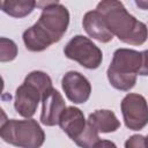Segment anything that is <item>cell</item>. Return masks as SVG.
I'll return each instance as SVG.
<instances>
[{
    "instance_id": "15",
    "label": "cell",
    "mask_w": 148,
    "mask_h": 148,
    "mask_svg": "<svg viewBox=\"0 0 148 148\" xmlns=\"http://www.w3.org/2000/svg\"><path fill=\"white\" fill-rule=\"evenodd\" d=\"M17 56V46L16 44L8 38H0V61H12Z\"/></svg>"
},
{
    "instance_id": "5",
    "label": "cell",
    "mask_w": 148,
    "mask_h": 148,
    "mask_svg": "<svg viewBox=\"0 0 148 148\" xmlns=\"http://www.w3.org/2000/svg\"><path fill=\"white\" fill-rule=\"evenodd\" d=\"M65 56L79 62L81 66L88 69H95L99 67L103 59L101 49L92 43L88 37L77 35L73 37L64 49Z\"/></svg>"
},
{
    "instance_id": "1",
    "label": "cell",
    "mask_w": 148,
    "mask_h": 148,
    "mask_svg": "<svg viewBox=\"0 0 148 148\" xmlns=\"http://www.w3.org/2000/svg\"><path fill=\"white\" fill-rule=\"evenodd\" d=\"M37 7H42L38 21L22 36L25 47L31 52H42L51 44L59 42L69 24L68 9L60 2H37Z\"/></svg>"
},
{
    "instance_id": "18",
    "label": "cell",
    "mask_w": 148,
    "mask_h": 148,
    "mask_svg": "<svg viewBox=\"0 0 148 148\" xmlns=\"http://www.w3.org/2000/svg\"><path fill=\"white\" fill-rule=\"evenodd\" d=\"M94 148H117V146L110 140H99Z\"/></svg>"
},
{
    "instance_id": "14",
    "label": "cell",
    "mask_w": 148,
    "mask_h": 148,
    "mask_svg": "<svg viewBox=\"0 0 148 148\" xmlns=\"http://www.w3.org/2000/svg\"><path fill=\"white\" fill-rule=\"evenodd\" d=\"M99 141L98 131L87 120V127L75 143L81 148H94L95 145Z\"/></svg>"
},
{
    "instance_id": "12",
    "label": "cell",
    "mask_w": 148,
    "mask_h": 148,
    "mask_svg": "<svg viewBox=\"0 0 148 148\" xmlns=\"http://www.w3.org/2000/svg\"><path fill=\"white\" fill-rule=\"evenodd\" d=\"M88 121L102 133L114 132L119 128L120 121L116 117V114L110 110H96L95 112L89 114Z\"/></svg>"
},
{
    "instance_id": "10",
    "label": "cell",
    "mask_w": 148,
    "mask_h": 148,
    "mask_svg": "<svg viewBox=\"0 0 148 148\" xmlns=\"http://www.w3.org/2000/svg\"><path fill=\"white\" fill-rule=\"evenodd\" d=\"M61 130L75 142L87 127V120L83 112L75 106H68L64 110L59 119Z\"/></svg>"
},
{
    "instance_id": "2",
    "label": "cell",
    "mask_w": 148,
    "mask_h": 148,
    "mask_svg": "<svg viewBox=\"0 0 148 148\" xmlns=\"http://www.w3.org/2000/svg\"><path fill=\"white\" fill-rule=\"evenodd\" d=\"M98 10L113 36L130 45H142L148 38L147 25L131 15L125 6L117 0H104L98 2Z\"/></svg>"
},
{
    "instance_id": "17",
    "label": "cell",
    "mask_w": 148,
    "mask_h": 148,
    "mask_svg": "<svg viewBox=\"0 0 148 148\" xmlns=\"http://www.w3.org/2000/svg\"><path fill=\"white\" fill-rule=\"evenodd\" d=\"M139 75H142V76L148 75V50L142 52V65H141Z\"/></svg>"
},
{
    "instance_id": "8",
    "label": "cell",
    "mask_w": 148,
    "mask_h": 148,
    "mask_svg": "<svg viewBox=\"0 0 148 148\" xmlns=\"http://www.w3.org/2000/svg\"><path fill=\"white\" fill-rule=\"evenodd\" d=\"M61 86L66 97L75 104L86 103L90 97V92H91L90 82L84 75H82L79 72L75 71L67 72L62 76Z\"/></svg>"
},
{
    "instance_id": "16",
    "label": "cell",
    "mask_w": 148,
    "mask_h": 148,
    "mask_svg": "<svg viewBox=\"0 0 148 148\" xmlns=\"http://www.w3.org/2000/svg\"><path fill=\"white\" fill-rule=\"evenodd\" d=\"M125 148H147L146 138L140 134H134L126 140Z\"/></svg>"
},
{
    "instance_id": "7",
    "label": "cell",
    "mask_w": 148,
    "mask_h": 148,
    "mask_svg": "<svg viewBox=\"0 0 148 148\" xmlns=\"http://www.w3.org/2000/svg\"><path fill=\"white\" fill-rule=\"evenodd\" d=\"M43 92L32 82L24 79V82L15 91L14 108L18 114L25 118H31L42 101Z\"/></svg>"
},
{
    "instance_id": "11",
    "label": "cell",
    "mask_w": 148,
    "mask_h": 148,
    "mask_svg": "<svg viewBox=\"0 0 148 148\" xmlns=\"http://www.w3.org/2000/svg\"><path fill=\"white\" fill-rule=\"evenodd\" d=\"M82 25L90 37L101 43H109L113 38V35L109 30L103 15L98 10L87 12L83 16Z\"/></svg>"
},
{
    "instance_id": "6",
    "label": "cell",
    "mask_w": 148,
    "mask_h": 148,
    "mask_svg": "<svg viewBox=\"0 0 148 148\" xmlns=\"http://www.w3.org/2000/svg\"><path fill=\"white\" fill-rule=\"evenodd\" d=\"M120 109L127 128L139 131L148 124V103L142 95L127 94L120 103Z\"/></svg>"
},
{
    "instance_id": "19",
    "label": "cell",
    "mask_w": 148,
    "mask_h": 148,
    "mask_svg": "<svg viewBox=\"0 0 148 148\" xmlns=\"http://www.w3.org/2000/svg\"><path fill=\"white\" fill-rule=\"evenodd\" d=\"M139 7H141L142 9H148V2L147 1H136L135 2Z\"/></svg>"
},
{
    "instance_id": "3",
    "label": "cell",
    "mask_w": 148,
    "mask_h": 148,
    "mask_svg": "<svg viewBox=\"0 0 148 148\" xmlns=\"http://www.w3.org/2000/svg\"><path fill=\"white\" fill-rule=\"evenodd\" d=\"M141 65L142 52L130 49L116 50L112 61L108 68L109 82L118 90L128 91L135 86Z\"/></svg>"
},
{
    "instance_id": "4",
    "label": "cell",
    "mask_w": 148,
    "mask_h": 148,
    "mask_svg": "<svg viewBox=\"0 0 148 148\" xmlns=\"http://www.w3.org/2000/svg\"><path fill=\"white\" fill-rule=\"evenodd\" d=\"M0 136L5 142L20 148H40L45 141L44 131L32 118L2 120Z\"/></svg>"
},
{
    "instance_id": "20",
    "label": "cell",
    "mask_w": 148,
    "mask_h": 148,
    "mask_svg": "<svg viewBox=\"0 0 148 148\" xmlns=\"http://www.w3.org/2000/svg\"><path fill=\"white\" fill-rule=\"evenodd\" d=\"M146 142H147V148H148V135L146 136Z\"/></svg>"
},
{
    "instance_id": "9",
    "label": "cell",
    "mask_w": 148,
    "mask_h": 148,
    "mask_svg": "<svg viewBox=\"0 0 148 148\" xmlns=\"http://www.w3.org/2000/svg\"><path fill=\"white\" fill-rule=\"evenodd\" d=\"M42 114H40V121L45 126H54L59 124V119L64 110L66 109L65 99L62 98L61 94L56 90L54 88H51L49 91H46L42 97Z\"/></svg>"
},
{
    "instance_id": "13",
    "label": "cell",
    "mask_w": 148,
    "mask_h": 148,
    "mask_svg": "<svg viewBox=\"0 0 148 148\" xmlns=\"http://www.w3.org/2000/svg\"><path fill=\"white\" fill-rule=\"evenodd\" d=\"M36 6L37 2L34 0H2L0 2L2 12L13 17H24L30 14Z\"/></svg>"
}]
</instances>
